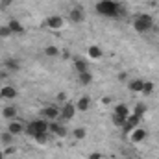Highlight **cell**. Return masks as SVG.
<instances>
[{
	"mask_svg": "<svg viewBox=\"0 0 159 159\" xmlns=\"http://www.w3.org/2000/svg\"><path fill=\"white\" fill-rule=\"evenodd\" d=\"M119 81H122V83H124V81H129V80H128V72H120L119 74Z\"/></svg>",
	"mask_w": 159,
	"mask_h": 159,
	"instance_id": "cell-31",
	"label": "cell"
},
{
	"mask_svg": "<svg viewBox=\"0 0 159 159\" xmlns=\"http://www.w3.org/2000/svg\"><path fill=\"white\" fill-rule=\"evenodd\" d=\"M96 11H98L100 15L111 17V19H115V17H119V15L124 13L122 6H120L119 2H115V0H100V2L96 4Z\"/></svg>",
	"mask_w": 159,
	"mask_h": 159,
	"instance_id": "cell-1",
	"label": "cell"
},
{
	"mask_svg": "<svg viewBox=\"0 0 159 159\" xmlns=\"http://www.w3.org/2000/svg\"><path fill=\"white\" fill-rule=\"evenodd\" d=\"M76 106L74 104H70V102H65L63 106H61V109H59V117L63 120H72L74 119V115H76Z\"/></svg>",
	"mask_w": 159,
	"mask_h": 159,
	"instance_id": "cell-6",
	"label": "cell"
},
{
	"mask_svg": "<svg viewBox=\"0 0 159 159\" xmlns=\"http://www.w3.org/2000/svg\"><path fill=\"white\" fill-rule=\"evenodd\" d=\"M133 28H135V32H139V34L150 32V30L154 28V17L148 15V13H139V15L135 17V20H133Z\"/></svg>",
	"mask_w": 159,
	"mask_h": 159,
	"instance_id": "cell-2",
	"label": "cell"
},
{
	"mask_svg": "<svg viewBox=\"0 0 159 159\" xmlns=\"http://www.w3.org/2000/svg\"><path fill=\"white\" fill-rule=\"evenodd\" d=\"M2 117L7 119V120H15V117H17V107L15 106H6L2 109Z\"/></svg>",
	"mask_w": 159,
	"mask_h": 159,
	"instance_id": "cell-16",
	"label": "cell"
},
{
	"mask_svg": "<svg viewBox=\"0 0 159 159\" xmlns=\"http://www.w3.org/2000/svg\"><path fill=\"white\" fill-rule=\"evenodd\" d=\"M7 26H9V30H11L13 34H19V35H20V34H24V26H22L17 19H11V20L7 22Z\"/></svg>",
	"mask_w": 159,
	"mask_h": 159,
	"instance_id": "cell-17",
	"label": "cell"
},
{
	"mask_svg": "<svg viewBox=\"0 0 159 159\" xmlns=\"http://www.w3.org/2000/svg\"><path fill=\"white\" fill-rule=\"evenodd\" d=\"M154 89H156V85H154V81H150V80H146V81H144V87H143V94H144V96H150V94L154 93Z\"/></svg>",
	"mask_w": 159,
	"mask_h": 159,
	"instance_id": "cell-23",
	"label": "cell"
},
{
	"mask_svg": "<svg viewBox=\"0 0 159 159\" xmlns=\"http://www.w3.org/2000/svg\"><path fill=\"white\" fill-rule=\"evenodd\" d=\"M13 4V0H0V7L2 9H6V7H9Z\"/></svg>",
	"mask_w": 159,
	"mask_h": 159,
	"instance_id": "cell-30",
	"label": "cell"
},
{
	"mask_svg": "<svg viewBox=\"0 0 159 159\" xmlns=\"http://www.w3.org/2000/svg\"><path fill=\"white\" fill-rule=\"evenodd\" d=\"M0 159H6V154L4 152H0Z\"/></svg>",
	"mask_w": 159,
	"mask_h": 159,
	"instance_id": "cell-35",
	"label": "cell"
},
{
	"mask_svg": "<svg viewBox=\"0 0 159 159\" xmlns=\"http://www.w3.org/2000/svg\"><path fill=\"white\" fill-rule=\"evenodd\" d=\"M74 106H76L78 111L85 113V111H89V107H91V100H89L87 96H81V98H78V102H76Z\"/></svg>",
	"mask_w": 159,
	"mask_h": 159,
	"instance_id": "cell-15",
	"label": "cell"
},
{
	"mask_svg": "<svg viewBox=\"0 0 159 159\" xmlns=\"http://www.w3.org/2000/svg\"><path fill=\"white\" fill-rule=\"evenodd\" d=\"M48 135H50V133H37V135H35L34 139H35V141H37L39 144H44V143L48 141Z\"/></svg>",
	"mask_w": 159,
	"mask_h": 159,
	"instance_id": "cell-28",
	"label": "cell"
},
{
	"mask_svg": "<svg viewBox=\"0 0 159 159\" xmlns=\"http://www.w3.org/2000/svg\"><path fill=\"white\" fill-rule=\"evenodd\" d=\"M69 20H70L72 24H81V22L85 20V9H83L81 6L70 7V11H69Z\"/></svg>",
	"mask_w": 159,
	"mask_h": 159,
	"instance_id": "cell-5",
	"label": "cell"
},
{
	"mask_svg": "<svg viewBox=\"0 0 159 159\" xmlns=\"http://www.w3.org/2000/svg\"><path fill=\"white\" fill-rule=\"evenodd\" d=\"M7 131L17 137V135H20V133L26 131V126H24L22 122H19V120H11V122L7 124Z\"/></svg>",
	"mask_w": 159,
	"mask_h": 159,
	"instance_id": "cell-9",
	"label": "cell"
},
{
	"mask_svg": "<svg viewBox=\"0 0 159 159\" xmlns=\"http://www.w3.org/2000/svg\"><path fill=\"white\" fill-rule=\"evenodd\" d=\"M146 135H148V133H146L144 128H135V129L131 131V141H133V143H143V141L146 139Z\"/></svg>",
	"mask_w": 159,
	"mask_h": 159,
	"instance_id": "cell-13",
	"label": "cell"
},
{
	"mask_svg": "<svg viewBox=\"0 0 159 159\" xmlns=\"http://www.w3.org/2000/svg\"><path fill=\"white\" fill-rule=\"evenodd\" d=\"M113 124H115V126H119V128H124L126 119H124V117H119V115H115V113H113Z\"/></svg>",
	"mask_w": 159,
	"mask_h": 159,
	"instance_id": "cell-27",
	"label": "cell"
},
{
	"mask_svg": "<svg viewBox=\"0 0 159 159\" xmlns=\"http://www.w3.org/2000/svg\"><path fill=\"white\" fill-rule=\"evenodd\" d=\"M144 109H146V106H144V104H139V106L135 107V113H133V115H137V117H141V115L144 113Z\"/></svg>",
	"mask_w": 159,
	"mask_h": 159,
	"instance_id": "cell-29",
	"label": "cell"
},
{
	"mask_svg": "<svg viewBox=\"0 0 159 159\" xmlns=\"http://www.w3.org/2000/svg\"><path fill=\"white\" fill-rule=\"evenodd\" d=\"M85 135H87L85 128H76V129L72 131V137H74L76 141H81V139H85Z\"/></svg>",
	"mask_w": 159,
	"mask_h": 159,
	"instance_id": "cell-25",
	"label": "cell"
},
{
	"mask_svg": "<svg viewBox=\"0 0 159 159\" xmlns=\"http://www.w3.org/2000/svg\"><path fill=\"white\" fill-rule=\"evenodd\" d=\"M7 74H9V72H7V70H6V69H4V70H2V72H0V80L7 78Z\"/></svg>",
	"mask_w": 159,
	"mask_h": 159,
	"instance_id": "cell-34",
	"label": "cell"
},
{
	"mask_svg": "<svg viewBox=\"0 0 159 159\" xmlns=\"http://www.w3.org/2000/svg\"><path fill=\"white\" fill-rule=\"evenodd\" d=\"M89 159H102V154H100V152H93V154L89 156Z\"/></svg>",
	"mask_w": 159,
	"mask_h": 159,
	"instance_id": "cell-33",
	"label": "cell"
},
{
	"mask_svg": "<svg viewBox=\"0 0 159 159\" xmlns=\"http://www.w3.org/2000/svg\"><path fill=\"white\" fill-rule=\"evenodd\" d=\"M13 35V32L9 30V26L6 24V26H0V37L2 39H6V37H11Z\"/></svg>",
	"mask_w": 159,
	"mask_h": 159,
	"instance_id": "cell-26",
	"label": "cell"
},
{
	"mask_svg": "<svg viewBox=\"0 0 159 159\" xmlns=\"http://www.w3.org/2000/svg\"><path fill=\"white\" fill-rule=\"evenodd\" d=\"M74 69H76V72H85V70H89V65L83 59H76L74 61Z\"/></svg>",
	"mask_w": 159,
	"mask_h": 159,
	"instance_id": "cell-24",
	"label": "cell"
},
{
	"mask_svg": "<svg viewBox=\"0 0 159 159\" xmlns=\"http://www.w3.org/2000/svg\"><path fill=\"white\" fill-rule=\"evenodd\" d=\"M139 120H141V117H137V115H129V117L126 119L124 129H135V128H137V124H139Z\"/></svg>",
	"mask_w": 159,
	"mask_h": 159,
	"instance_id": "cell-18",
	"label": "cell"
},
{
	"mask_svg": "<svg viewBox=\"0 0 159 159\" xmlns=\"http://www.w3.org/2000/svg\"><path fill=\"white\" fill-rule=\"evenodd\" d=\"M57 102H67V94L65 93H57Z\"/></svg>",
	"mask_w": 159,
	"mask_h": 159,
	"instance_id": "cell-32",
	"label": "cell"
},
{
	"mask_svg": "<svg viewBox=\"0 0 159 159\" xmlns=\"http://www.w3.org/2000/svg\"><path fill=\"white\" fill-rule=\"evenodd\" d=\"M13 141H15V135H11L9 131H7V133L4 131V133L0 135V143H2V144H6V146H11V144H13Z\"/></svg>",
	"mask_w": 159,
	"mask_h": 159,
	"instance_id": "cell-22",
	"label": "cell"
},
{
	"mask_svg": "<svg viewBox=\"0 0 159 159\" xmlns=\"http://www.w3.org/2000/svg\"><path fill=\"white\" fill-rule=\"evenodd\" d=\"M44 24H46L50 30H59V28L65 24V19L59 17V15H50V17L44 20Z\"/></svg>",
	"mask_w": 159,
	"mask_h": 159,
	"instance_id": "cell-7",
	"label": "cell"
},
{
	"mask_svg": "<svg viewBox=\"0 0 159 159\" xmlns=\"http://www.w3.org/2000/svg\"><path fill=\"white\" fill-rule=\"evenodd\" d=\"M115 115H119V117H124V119H128L129 117V109H128V106L126 104H119V106H115V111H113Z\"/></svg>",
	"mask_w": 159,
	"mask_h": 159,
	"instance_id": "cell-19",
	"label": "cell"
},
{
	"mask_svg": "<svg viewBox=\"0 0 159 159\" xmlns=\"http://www.w3.org/2000/svg\"><path fill=\"white\" fill-rule=\"evenodd\" d=\"M61 52H59V48L56 46V44H48L46 48H44V56H48V57H56V56H59Z\"/></svg>",
	"mask_w": 159,
	"mask_h": 159,
	"instance_id": "cell-21",
	"label": "cell"
},
{
	"mask_svg": "<svg viewBox=\"0 0 159 159\" xmlns=\"http://www.w3.org/2000/svg\"><path fill=\"white\" fill-rule=\"evenodd\" d=\"M2 67L7 72H17V70H20V61L17 57H6L4 63H2Z\"/></svg>",
	"mask_w": 159,
	"mask_h": 159,
	"instance_id": "cell-8",
	"label": "cell"
},
{
	"mask_svg": "<svg viewBox=\"0 0 159 159\" xmlns=\"http://www.w3.org/2000/svg\"><path fill=\"white\" fill-rule=\"evenodd\" d=\"M48 133L54 137H67V128H65V124H61L57 120H50L48 122Z\"/></svg>",
	"mask_w": 159,
	"mask_h": 159,
	"instance_id": "cell-4",
	"label": "cell"
},
{
	"mask_svg": "<svg viewBox=\"0 0 159 159\" xmlns=\"http://www.w3.org/2000/svg\"><path fill=\"white\" fill-rule=\"evenodd\" d=\"M17 94L19 93L13 85H4L0 89V98H4V100H13V98H17Z\"/></svg>",
	"mask_w": 159,
	"mask_h": 159,
	"instance_id": "cell-11",
	"label": "cell"
},
{
	"mask_svg": "<svg viewBox=\"0 0 159 159\" xmlns=\"http://www.w3.org/2000/svg\"><path fill=\"white\" fill-rule=\"evenodd\" d=\"M144 81H146V80H141V78L129 80V81H128V89H129L131 93H139V94H143V87H144Z\"/></svg>",
	"mask_w": 159,
	"mask_h": 159,
	"instance_id": "cell-12",
	"label": "cell"
},
{
	"mask_svg": "<svg viewBox=\"0 0 159 159\" xmlns=\"http://www.w3.org/2000/svg\"><path fill=\"white\" fill-rule=\"evenodd\" d=\"M89 56L93 57V59H102V56H104V50L100 48V46H89Z\"/></svg>",
	"mask_w": 159,
	"mask_h": 159,
	"instance_id": "cell-20",
	"label": "cell"
},
{
	"mask_svg": "<svg viewBox=\"0 0 159 159\" xmlns=\"http://www.w3.org/2000/svg\"><path fill=\"white\" fill-rule=\"evenodd\" d=\"M93 80H94V76H93V72H91V70L78 72V81H80V85H91V83H93Z\"/></svg>",
	"mask_w": 159,
	"mask_h": 159,
	"instance_id": "cell-14",
	"label": "cell"
},
{
	"mask_svg": "<svg viewBox=\"0 0 159 159\" xmlns=\"http://www.w3.org/2000/svg\"><path fill=\"white\" fill-rule=\"evenodd\" d=\"M59 109L61 107H57V106H46L44 109H43V117L48 120H57V117H59Z\"/></svg>",
	"mask_w": 159,
	"mask_h": 159,
	"instance_id": "cell-10",
	"label": "cell"
},
{
	"mask_svg": "<svg viewBox=\"0 0 159 159\" xmlns=\"http://www.w3.org/2000/svg\"><path fill=\"white\" fill-rule=\"evenodd\" d=\"M26 133L30 137H35L37 133H48V120L46 119H35L26 124Z\"/></svg>",
	"mask_w": 159,
	"mask_h": 159,
	"instance_id": "cell-3",
	"label": "cell"
}]
</instances>
